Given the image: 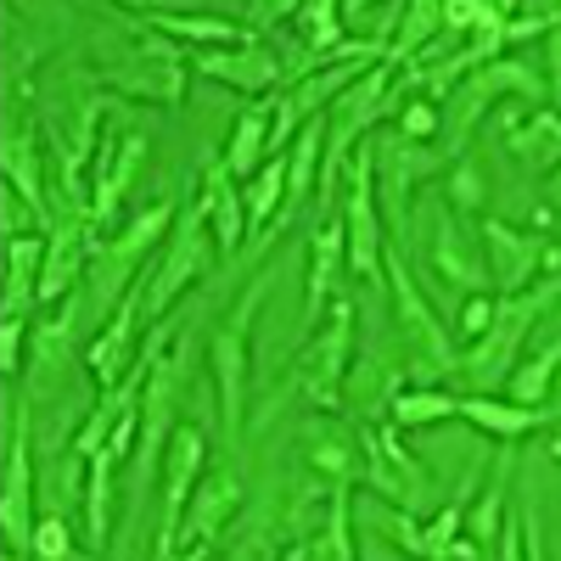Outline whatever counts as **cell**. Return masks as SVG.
Here are the masks:
<instances>
[{
  "mask_svg": "<svg viewBox=\"0 0 561 561\" xmlns=\"http://www.w3.org/2000/svg\"><path fill=\"white\" fill-rule=\"evenodd\" d=\"M275 270H259L248 287L237 293L208 337V370H214V393H219V433H225V455H237L248 438V393H253V325L259 309L270 298Z\"/></svg>",
  "mask_w": 561,
  "mask_h": 561,
  "instance_id": "6da1fadb",
  "label": "cell"
},
{
  "mask_svg": "<svg viewBox=\"0 0 561 561\" xmlns=\"http://www.w3.org/2000/svg\"><path fill=\"white\" fill-rule=\"evenodd\" d=\"M174 219H180V203H152V208H140L124 230H113V237L96 242V259H90L84 293H79L84 320H107V314L140 287V275H147V259L163 253Z\"/></svg>",
  "mask_w": 561,
  "mask_h": 561,
  "instance_id": "7a4b0ae2",
  "label": "cell"
},
{
  "mask_svg": "<svg viewBox=\"0 0 561 561\" xmlns=\"http://www.w3.org/2000/svg\"><path fill=\"white\" fill-rule=\"evenodd\" d=\"M556 304H561V275H545L539 287L500 298L494 325H489V332H483L478 343H466V348H460L455 377L472 382V393H505L511 370L523 365V348L534 343V332L545 325V314H550Z\"/></svg>",
  "mask_w": 561,
  "mask_h": 561,
  "instance_id": "3957f363",
  "label": "cell"
},
{
  "mask_svg": "<svg viewBox=\"0 0 561 561\" xmlns=\"http://www.w3.org/2000/svg\"><path fill=\"white\" fill-rule=\"evenodd\" d=\"M96 79L113 90V96H124V102L180 107L185 102V79H192V51L140 23V34L129 45L96 57Z\"/></svg>",
  "mask_w": 561,
  "mask_h": 561,
  "instance_id": "277c9868",
  "label": "cell"
},
{
  "mask_svg": "<svg viewBox=\"0 0 561 561\" xmlns=\"http://www.w3.org/2000/svg\"><path fill=\"white\" fill-rule=\"evenodd\" d=\"M388 293H393V332H399L410 377L415 382H449L455 365H460V343H455L449 325L438 320L433 298L421 293V280L410 275L399 248H388Z\"/></svg>",
  "mask_w": 561,
  "mask_h": 561,
  "instance_id": "5b68a950",
  "label": "cell"
},
{
  "mask_svg": "<svg viewBox=\"0 0 561 561\" xmlns=\"http://www.w3.org/2000/svg\"><path fill=\"white\" fill-rule=\"evenodd\" d=\"M185 382H192V337H152L147 343V388H140V444H135V478L147 483L158 466H163V449L180 427V399H185Z\"/></svg>",
  "mask_w": 561,
  "mask_h": 561,
  "instance_id": "8992f818",
  "label": "cell"
},
{
  "mask_svg": "<svg viewBox=\"0 0 561 561\" xmlns=\"http://www.w3.org/2000/svg\"><path fill=\"white\" fill-rule=\"evenodd\" d=\"M354 325H359V309L343 293L332 309H325V320L304 337V348H298L293 382H298V399L309 410H320V415L343 410V388H348V370H354Z\"/></svg>",
  "mask_w": 561,
  "mask_h": 561,
  "instance_id": "52a82bcc",
  "label": "cell"
},
{
  "mask_svg": "<svg viewBox=\"0 0 561 561\" xmlns=\"http://www.w3.org/2000/svg\"><path fill=\"white\" fill-rule=\"evenodd\" d=\"M214 248H219V242H214V230H208L197 197L180 203V219H174V230H169L163 253L147 264V275H140V309H147V325H158L185 293L197 287L203 270H208V259H214Z\"/></svg>",
  "mask_w": 561,
  "mask_h": 561,
  "instance_id": "ba28073f",
  "label": "cell"
},
{
  "mask_svg": "<svg viewBox=\"0 0 561 561\" xmlns=\"http://www.w3.org/2000/svg\"><path fill=\"white\" fill-rule=\"evenodd\" d=\"M449 158L427 140H410L404 129H377L370 135V180H377V203H382V219H388V242L399 248L415 225V180L438 174Z\"/></svg>",
  "mask_w": 561,
  "mask_h": 561,
  "instance_id": "9c48e42d",
  "label": "cell"
},
{
  "mask_svg": "<svg viewBox=\"0 0 561 561\" xmlns=\"http://www.w3.org/2000/svg\"><path fill=\"white\" fill-rule=\"evenodd\" d=\"M39 466H34V399H12L7 415V472H0V534L7 550L34 556L39 528Z\"/></svg>",
  "mask_w": 561,
  "mask_h": 561,
  "instance_id": "30bf717a",
  "label": "cell"
},
{
  "mask_svg": "<svg viewBox=\"0 0 561 561\" xmlns=\"http://www.w3.org/2000/svg\"><path fill=\"white\" fill-rule=\"evenodd\" d=\"M208 472V438L203 427L180 421L169 449H163V466H158V528H152V561H174L185 550V505H192L197 483Z\"/></svg>",
  "mask_w": 561,
  "mask_h": 561,
  "instance_id": "8fae6325",
  "label": "cell"
},
{
  "mask_svg": "<svg viewBox=\"0 0 561 561\" xmlns=\"http://www.w3.org/2000/svg\"><path fill=\"white\" fill-rule=\"evenodd\" d=\"M359 449H365V483H370L377 500L404 505V511H415V517H427V511L444 505L438 500V478L404 449V433L393 427V421H365Z\"/></svg>",
  "mask_w": 561,
  "mask_h": 561,
  "instance_id": "7c38bea8",
  "label": "cell"
},
{
  "mask_svg": "<svg viewBox=\"0 0 561 561\" xmlns=\"http://www.w3.org/2000/svg\"><path fill=\"white\" fill-rule=\"evenodd\" d=\"M343 208H337V225H343V242H348V275L354 280H388V219H382V203H377V180H370V147L354 152L348 174H343Z\"/></svg>",
  "mask_w": 561,
  "mask_h": 561,
  "instance_id": "4fadbf2b",
  "label": "cell"
},
{
  "mask_svg": "<svg viewBox=\"0 0 561 561\" xmlns=\"http://www.w3.org/2000/svg\"><path fill=\"white\" fill-rule=\"evenodd\" d=\"M478 237H483L489 287H494L500 298L528 293V287H539L545 275H556V270H561V242L539 237V230L505 225V219H478Z\"/></svg>",
  "mask_w": 561,
  "mask_h": 561,
  "instance_id": "5bb4252c",
  "label": "cell"
},
{
  "mask_svg": "<svg viewBox=\"0 0 561 561\" xmlns=\"http://www.w3.org/2000/svg\"><path fill=\"white\" fill-rule=\"evenodd\" d=\"M96 242L102 230L90 214H57V225L45 230V270H39V309L51 304H68L84 275H90V259H96Z\"/></svg>",
  "mask_w": 561,
  "mask_h": 561,
  "instance_id": "9a60e30c",
  "label": "cell"
},
{
  "mask_svg": "<svg viewBox=\"0 0 561 561\" xmlns=\"http://www.w3.org/2000/svg\"><path fill=\"white\" fill-rule=\"evenodd\" d=\"M192 73L242 90V96H275V84H287V62L270 45H259V34L237 39V45H214V51H192Z\"/></svg>",
  "mask_w": 561,
  "mask_h": 561,
  "instance_id": "2e32d148",
  "label": "cell"
},
{
  "mask_svg": "<svg viewBox=\"0 0 561 561\" xmlns=\"http://www.w3.org/2000/svg\"><path fill=\"white\" fill-rule=\"evenodd\" d=\"M427 225H433V230H427V264H433V275L449 280L460 298L483 293V287H489V264H483L478 242L460 230V214H455L444 197H433V203H427Z\"/></svg>",
  "mask_w": 561,
  "mask_h": 561,
  "instance_id": "e0dca14e",
  "label": "cell"
},
{
  "mask_svg": "<svg viewBox=\"0 0 561 561\" xmlns=\"http://www.w3.org/2000/svg\"><path fill=\"white\" fill-rule=\"evenodd\" d=\"M147 135L140 129H113L102 135V152H96V180H90V219H96V230H107L124 208V197L135 192L140 169H147Z\"/></svg>",
  "mask_w": 561,
  "mask_h": 561,
  "instance_id": "ac0fdd59",
  "label": "cell"
},
{
  "mask_svg": "<svg viewBox=\"0 0 561 561\" xmlns=\"http://www.w3.org/2000/svg\"><path fill=\"white\" fill-rule=\"evenodd\" d=\"M140 332H147V309H140V287L102 320V332L90 337L84 348V370L96 388H118L129 370L140 365V354H147V343H140Z\"/></svg>",
  "mask_w": 561,
  "mask_h": 561,
  "instance_id": "d6986e66",
  "label": "cell"
},
{
  "mask_svg": "<svg viewBox=\"0 0 561 561\" xmlns=\"http://www.w3.org/2000/svg\"><path fill=\"white\" fill-rule=\"evenodd\" d=\"M79 320H84V304H79V293L68 298V304H51L39 320H34V332H28V382H34V393H51L57 382H62V370L73 365V354H79ZM28 393V399H34Z\"/></svg>",
  "mask_w": 561,
  "mask_h": 561,
  "instance_id": "ffe728a7",
  "label": "cell"
},
{
  "mask_svg": "<svg viewBox=\"0 0 561 561\" xmlns=\"http://www.w3.org/2000/svg\"><path fill=\"white\" fill-rule=\"evenodd\" d=\"M242 505H248V489H242V472H237V460H214L192 505H185V545H214L230 523L242 517Z\"/></svg>",
  "mask_w": 561,
  "mask_h": 561,
  "instance_id": "44dd1931",
  "label": "cell"
},
{
  "mask_svg": "<svg viewBox=\"0 0 561 561\" xmlns=\"http://www.w3.org/2000/svg\"><path fill=\"white\" fill-rule=\"evenodd\" d=\"M197 208L214 230V242L219 253H242V242L253 237V225H248V192H242V180L230 174L225 158H208L203 174H197Z\"/></svg>",
  "mask_w": 561,
  "mask_h": 561,
  "instance_id": "7402d4cb",
  "label": "cell"
},
{
  "mask_svg": "<svg viewBox=\"0 0 561 561\" xmlns=\"http://www.w3.org/2000/svg\"><path fill=\"white\" fill-rule=\"evenodd\" d=\"M304 460H309V472H320L325 494H337V489H354L365 478V449H359V427H343V421L332 415H320L304 427Z\"/></svg>",
  "mask_w": 561,
  "mask_h": 561,
  "instance_id": "603a6c76",
  "label": "cell"
},
{
  "mask_svg": "<svg viewBox=\"0 0 561 561\" xmlns=\"http://www.w3.org/2000/svg\"><path fill=\"white\" fill-rule=\"evenodd\" d=\"M343 280H348V242H343V225H320L309 237V275H304V337L325 320L343 298Z\"/></svg>",
  "mask_w": 561,
  "mask_h": 561,
  "instance_id": "cb8c5ba5",
  "label": "cell"
},
{
  "mask_svg": "<svg viewBox=\"0 0 561 561\" xmlns=\"http://www.w3.org/2000/svg\"><path fill=\"white\" fill-rule=\"evenodd\" d=\"M460 421L494 444H517V438H534L545 421H550V404H517L511 393H460Z\"/></svg>",
  "mask_w": 561,
  "mask_h": 561,
  "instance_id": "d4e9b609",
  "label": "cell"
},
{
  "mask_svg": "<svg viewBox=\"0 0 561 561\" xmlns=\"http://www.w3.org/2000/svg\"><path fill=\"white\" fill-rule=\"evenodd\" d=\"M404 370H410V365L388 359L382 348H377V354H365V359H354L348 388H343V404L359 415V427H365V421H388L393 399L410 388V382H404Z\"/></svg>",
  "mask_w": 561,
  "mask_h": 561,
  "instance_id": "484cf974",
  "label": "cell"
},
{
  "mask_svg": "<svg viewBox=\"0 0 561 561\" xmlns=\"http://www.w3.org/2000/svg\"><path fill=\"white\" fill-rule=\"evenodd\" d=\"M505 152L534 174L561 169V107H517L505 124Z\"/></svg>",
  "mask_w": 561,
  "mask_h": 561,
  "instance_id": "4316f807",
  "label": "cell"
},
{
  "mask_svg": "<svg viewBox=\"0 0 561 561\" xmlns=\"http://www.w3.org/2000/svg\"><path fill=\"white\" fill-rule=\"evenodd\" d=\"M230 174L237 180H253L270 158H275V96H259L253 107L237 113V124H230V140H225V152Z\"/></svg>",
  "mask_w": 561,
  "mask_h": 561,
  "instance_id": "83f0119b",
  "label": "cell"
},
{
  "mask_svg": "<svg viewBox=\"0 0 561 561\" xmlns=\"http://www.w3.org/2000/svg\"><path fill=\"white\" fill-rule=\"evenodd\" d=\"M140 23L158 28V34L174 39V45H185V51H214V45H237V39L253 34L248 23H230V18H219V12H174V7L147 12Z\"/></svg>",
  "mask_w": 561,
  "mask_h": 561,
  "instance_id": "f1b7e54d",
  "label": "cell"
},
{
  "mask_svg": "<svg viewBox=\"0 0 561 561\" xmlns=\"http://www.w3.org/2000/svg\"><path fill=\"white\" fill-rule=\"evenodd\" d=\"M444 34V0H404L399 23L388 34V68L404 73L421 57H433V39Z\"/></svg>",
  "mask_w": 561,
  "mask_h": 561,
  "instance_id": "f546056e",
  "label": "cell"
},
{
  "mask_svg": "<svg viewBox=\"0 0 561 561\" xmlns=\"http://www.w3.org/2000/svg\"><path fill=\"white\" fill-rule=\"evenodd\" d=\"M0 163H7V185L34 203L45 219H57V203L45 197V152H39V135L23 124V129H7V147H0Z\"/></svg>",
  "mask_w": 561,
  "mask_h": 561,
  "instance_id": "4dcf8cb0",
  "label": "cell"
},
{
  "mask_svg": "<svg viewBox=\"0 0 561 561\" xmlns=\"http://www.w3.org/2000/svg\"><path fill=\"white\" fill-rule=\"evenodd\" d=\"M84 483H90V460L68 444L57 460L39 466V517H73V511H84Z\"/></svg>",
  "mask_w": 561,
  "mask_h": 561,
  "instance_id": "1f68e13d",
  "label": "cell"
},
{
  "mask_svg": "<svg viewBox=\"0 0 561 561\" xmlns=\"http://www.w3.org/2000/svg\"><path fill=\"white\" fill-rule=\"evenodd\" d=\"M304 561H359V539H354V489L325 494V517H320L314 539L304 545Z\"/></svg>",
  "mask_w": 561,
  "mask_h": 561,
  "instance_id": "d6a6232c",
  "label": "cell"
},
{
  "mask_svg": "<svg viewBox=\"0 0 561 561\" xmlns=\"http://www.w3.org/2000/svg\"><path fill=\"white\" fill-rule=\"evenodd\" d=\"M113 466H118V455L113 449H102V455H90V483H84V550H107V539H113Z\"/></svg>",
  "mask_w": 561,
  "mask_h": 561,
  "instance_id": "836d02e7",
  "label": "cell"
},
{
  "mask_svg": "<svg viewBox=\"0 0 561 561\" xmlns=\"http://www.w3.org/2000/svg\"><path fill=\"white\" fill-rule=\"evenodd\" d=\"M455 415H460V393H449L444 382H410L393 399V410H388V421H393L399 433L438 427V421H455Z\"/></svg>",
  "mask_w": 561,
  "mask_h": 561,
  "instance_id": "e575fe53",
  "label": "cell"
},
{
  "mask_svg": "<svg viewBox=\"0 0 561 561\" xmlns=\"http://www.w3.org/2000/svg\"><path fill=\"white\" fill-rule=\"evenodd\" d=\"M556 382H561V332L550 343H539L534 354H523V365L511 370L505 393L517 404H550L556 399Z\"/></svg>",
  "mask_w": 561,
  "mask_h": 561,
  "instance_id": "d590c367",
  "label": "cell"
},
{
  "mask_svg": "<svg viewBox=\"0 0 561 561\" xmlns=\"http://www.w3.org/2000/svg\"><path fill=\"white\" fill-rule=\"evenodd\" d=\"M478 478H483V466H472V478L460 483V494H449L438 511H427V517H421V528H427V561H444L449 545L466 534V511H472V489H478Z\"/></svg>",
  "mask_w": 561,
  "mask_h": 561,
  "instance_id": "8d00e7d4",
  "label": "cell"
},
{
  "mask_svg": "<svg viewBox=\"0 0 561 561\" xmlns=\"http://www.w3.org/2000/svg\"><path fill=\"white\" fill-rule=\"evenodd\" d=\"M365 517H370V528H377L382 539H393V550H399V556L427 561V528H421L415 511L388 505V500H370V505H365Z\"/></svg>",
  "mask_w": 561,
  "mask_h": 561,
  "instance_id": "74e56055",
  "label": "cell"
},
{
  "mask_svg": "<svg viewBox=\"0 0 561 561\" xmlns=\"http://www.w3.org/2000/svg\"><path fill=\"white\" fill-rule=\"evenodd\" d=\"M444 203L460 214V219H483V203H489V174L472 163V158H449L444 163Z\"/></svg>",
  "mask_w": 561,
  "mask_h": 561,
  "instance_id": "f35d334b",
  "label": "cell"
},
{
  "mask_svg": "<svg viewBox=\"0 0 561 561\" xmlns=\"http://www.w3.org/2000/svg\"><path fill=\"white\" fill-rule=\"evenodd\" d=\"M393 129H404L410 140H433V135H444V102H433V96H404Z\"/></svg>",
  "mask_w": 561,
  "mask_h": 561,
  "instance_id": "ab89813d",
  "label": "cell"
},
{
  "mask_svg": "<svg viewBox=\"0 0 561 561\" xmlns=\"http://www.w3.org/2000/svg\"><path fill=\"white\" fill-rule=\"evenodd\" d=\"M280 556H287V545H280V528L275 523L242 528V539L225 550V561H280Z\"/></svg>",
  "mask_w": 561,
  "mask_h": 561,
  "instance_id": "60d3db41",
  "label": "cell"
},
{
  "mask_svg": "<svg viewBox=\"0 0 561 561\" xmlns=\"http://www.w3.org/2000/svg\"><path fill=\"white\" fill-rule=\"evenodd\" d=\"M494 314H500V293L489 298V293H472L460 304V320H455V343L466 348V343H478L489 325H494Z\"/></svg>",
  "mask_w": 561,
  "mask_h": 561,
  "instance_id": "b9f144b4",
  "label": "cell"
},
{
  "mask_svg": "<svg viewBox=\"0 0 561 561\" xmlns=\"http://www.w3.org/2000/svg\"><path fill=\"white\" fill-rule=\"evenodd\" d=\"M73 517H39L34 528V556L39 561H73Z\"/></svg>",
  "mask_w": 561,
  "mask_h": 561,
  "instance_id": "7bdbcfd3",
  "label": "cell"
},
{
  "mask_svg": "<svg viewBox=\"0 0 561 561\" xmlns=\"http://www.w3.org/2000/svg\"><path fill=\"white\" fill-rule=\"evenodd\" d=\"M28 314H0V370H7V377H18V370L28 365Z\"/></svg>",
  "mask_w": 561,
  "mask_h": 561,
  "instance_id": "ee69618b",
  "label": "cell"
},
{
  "mask_svg": "<svg viewBox=\"0 0 561 561\" xmlns=\"http://www.w3.org/2000/svg\"><path fill=\"white\" fill-rule=\"evenodd\" d=\"M298 7H304V0H248V28L264 34V28H275V23L298 18Z\"/></svg>",
  "mask_w": 561,
  "mask_h": 561,
  "instance_id": "f6af8a7d",
  "label": "cell"
},
{
  "mask_svg": "<svg viewBox=\"0 0 561 561\" xmlns=\"http://www.w3.org/2000/svg\"><path fill=\"white\" fill-rule=\"evenodd\" d=\"M494 561H528V534H523V511H511L505 528H500V545H494Z\"/></svg>",
  "mask_w": 561,
  "mask_h": 561,
  "instance_id": "bcb514c9",
  "label": "cell"
},
{
  "mask_svg": "<svg viewBox=\"0 0 561 561\" xmlns=\"http://www.w3.org/2000/svg\"><path fill=\"white\" fill-rule=\"evenodd\" d=\"M545 84H550V107H561V23L545 34Z\"/></svg>",
  "mask_w": 561,
  "mask_h": 561,
  "instance_id": "7dc6e473",
  "label": "cell"
},
{
  "mask_svg": "<svg viewBox=\"0 0 561 561\" xmlns=\"http://www.w3.org/2000/svg\"><path fill=\"white\" fill-rule=\"evenodd\" d=\"M107 7H124V12H140V18H147V12H163L169 0H107Z\"/></svg>",
  "mask_w": 561,
  "mask_h": 561,
  "instance_id": "c3c4849f",
  "label": "cell"
},
{
  "mask_svg": "<svg viewBox=\"0 0 561 561\" xmlns=\"http://www.w3.org/2000/svg\"><path fill=\"white\" fill-rule=\"evenodd\" d=\"M382 7H399V0H343V12L359 18V12H382Z\"/></svg>",
  "mask_w": 561,
  "mask_h": 561,
  "instance_id": "681fc988",
  "label": "cell"
},
{
  "mask_svg": "<svg viewBox=\"0 0 561 561\" xmlns=\"http://www.w3.org/2000/svg\"><path fill=\"white\" fill-rule=\"evenodd\" d=\"M174 561H214V545H185Z\"/></svg>",
  "mask_w": 561,
  "mask_h": 561,
  "instance_id": "f907efd6",
  "label": "cell"
},
{
  "mask_svg": "<svg viewBox=\"0 0 561 561\" xmlns=\"http://www.w3.org/2000/svg\"><path fill=\"white\" fill-rule=\"evenodd\" d=\"M545 203H550V214H556V219H561V169H556V174H550V192H545Z\"/></svg>",
  "mask_w": 561,
  "mask_h": 561,
  "instance_id": "816d5d0a",
  "label": "cell"
},
{
  "mask_svg": "<svg viewBox=\"0 0 561 561\" xmlns=\"http://www.w3.org/2000/svg\"><path fill=\"white\" fill-rule=\"evenodd\" d=\"M545 449H550V460H561V415H556V427H550V438H545Z\"/></svg>",
  "mask_w": 561,
  "mask_h": 561,
  "instance_id": "f5cc1de1",
  "label": "cell"
},
{
  "mask_svg": "<svg viewBox=\"0 0 561 561\" xmlns=\"http://www.w3.org/2000/svg\"><path fill=\"white\" fill-rule=\"evenodd\" d=\"M34 561H39V556H34Z\"/></svg>",
  "mask_w": 561,
  "mask_h": 561,
  "instance_id": "db71d44e",
  "label": "cell"
}]
</instances>
